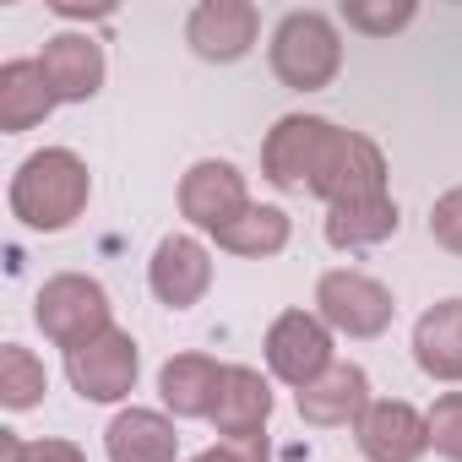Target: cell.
I'll list each match as a JSON object with an SVG mask.
<instances>
[{"label":"cell","instance_id":"484cf974","mask_svg":"<svg viewBox=\"0 0 462 462\" xmlns=\"http://www.w3.org/2000/svg\"><path fill=\"white\" fill-rule=\"evenodd\" d=\"M190 462H273V451H267V435L262 440H217V446L196 451Z\"/></svg>","mask_w":462,"mask_h":462},{"label":"cell","instance_id":"52a82bcc","mask_svg":"<svg viewBox=\"0 0 462 462\" xmlns=\"http://www.w3.org/2000/svg\"><path fill=\"white\" fill-rule=\"evenodd\" d=\"M136 375H142V348L120 327L66 354V381L82 402H125L136 392Z\"/></svg>","mask_w":462,"mask_h":462},{"label":"cell","instance_id":"ac0fdd59","mask_svg":"<svg viewBox=\"0 0 462 462\" xmlns=\"http://www.w3.org/2000/svg\"><path fill=\"white\" fill-rule=\"evenodd\" d=\"M413 365L430 381H462V300H440L413 321Z\"/></svg>","mask_w":462,"mask_h":462},{"label":"cell","instance_id":"4fadbf2b","mask_svg":"<svg viewBox=\"0 0 462 462\" xmlns=\"http://www.w3.org/2000/svg\"><path fill=\"white\" fill-rule=\"evenodd\" d=\"M267 419H273V386H267V375L251 370V365H228L223 386H217V402H212L217 440H262Z\"/></svg>","mask_w":462,"mask_h":462},{"label":"cell","instance_id":"603a6c76","mask_svg":"<svg viewBox=\"0 0 462 462\" xmlns=\"http://www.w3.org/2000/svg\"><path fill=\"white\" fill-rule=\"evenodd\" d=\"M337 17L354 33H365V39H392V33H402L419 17V6H413V0H343Z\"/></svg>","mask_w":462,"mask_h":462},{"label":"cell","instance_id":"7402d4cb","mask_svg":"<svg viewBox=\"0 0 462 462\" xmlns=\"http://www.w3.org/2000/svg\"><path fill=\"white\" fill-rule=\"evenodd\" d=\"M50 392V375H44V359L23 343H6L0 348V402L12 413H28L39 408V397Z\"/></svg>","mask_w":462,"mask_h":462},{"label":"cell","instance_id":"277c9868","mask_svg":"<svg viewBox=\"0 0 462 462\" xmlns=\"http://www.w3.org/2000/svg\"><path fill=\"white\" fill-rule=\"evenodd\" d=\"M316 316L337 332V337H381L397 316V300L381 278L354 273V267H332L316 283Z\"/></svg>","mask_w":462,"mask_h":462},{"label":"cell","instance_id":"9a60e30c","mask_svg":"<svg viewBox=\"0 0 462 462\" xmlns=\"http://www.w3.org/2000/svg\"><path fill=\"white\" fill-rule=\"evenodd\" d=\"M294 402H300V419L310 430H343V424H359L375 397H370V375L359 365L337 359L321 381H310L305 392H294Z\"/></svg>","mask_w":462,"mask_h":462},{"label":"cell","instance_id":"8fae6325","mask_svg":"<svg viewBox=\"0 0 462 462\" xmlns=\"http://www.w3.org/2000/svg\"><path fill=\"white\" fill-rule=\"evenodd\" d=\"M147 289L169 310H190L212 289V251L196 235H163L152 262H147Z\"/></svg>","mask_w":462,"mask_h":462},{"label":"cell","instance_id":"83f0119b","mask_svg":"<svg viewBox=\"0 0 462 462\" xmlns=\"http://www.w3.org/2000/svg\"><path fill=\"white\" fill-rule=\"evenodd\" d=\"M50 12L66 17V23H104V17H115V6H66V0H55Z\"/></svg>","mask_w":462,"mask_h":462},{"label":"cell","instance_id":"7c38bea8","mask_svg":"<svg viewBox=\"0 0 462 462\" xmlns=\"http://www.w3.org/2000/svg\"><path fill=\"white\" fill-rule=\"evenodd\" d=\"M365 462H419L430 451V419L402 397H375L354 424Z\"/></svg>","mask_w":462,"mask_h":462},{"label":"cell","instance_id":"f1b7e54d","mask_svg":"<svg viewBox=\"0 0 462 462\" xmlns=\"http://www.w3.org/2000/svg\"><path fill=\"white\" fill-rule=\"evenodd\" d=\"M23 446H28V440H23L17 430H0V462H17V457H23Z\"/></svg>","mask_w":462,"mask_h":462},{"label":"cell","instance_id":"6da1fadb","mask_svg":"<svg viewBox=\"0 0 462 462\" xmlns=\"http://www.w3.org/2000/svg\"><path fill=\"white\" fill-rule=\"evenodd\" d=\"M88 196H93V174L71 147L28 152L12 174V190H6L12 217L23 228H33V235H60V228H71L88 212Z\"/></svg>","mask_w":462,"mask_h":462},{"label":"cell","instance_id":"7a4b0ae2","mask_svg":"<svg viewBox=\"0 0 462 462\" xmlns=\"http://www.w3.org/2000/svg\"><path fill=\"white\" fill-rule=\"evenodd\" d=\"M267 60H273V77L294 93H321L337 82L343 71V39H337V23L327 12H289L278 28H273V44H267Z\"/></svg>","mask_w":462,"mask_h":462},{"label":"cell","instance_id":"5bb4252c","mask_svg":"<svg viewBox=\"0 0 462 462\" xmlns=\"http://www.w3.org/2000/svg\"><path fill=\"white\" fill-rule=\"evenodd\" d=\"M39 71L60 104H88L104 88V44L93 33H55V39H44Z\"/></svg>","mask_w":462,"mask_h":462},{"label":"cell","instance_id":"cb8c5ba5","mask_svg":"<svg viewBox=\"0 0 462 462\" xmlns=\"http://www.w3.org/2000/svg\"><path fill=\"white\" fill-rule=\"evenodd\" d=\"M424 419H430V446H435V457L462 462V392H440Z\"/></svg>","mask_w":462,"mask_h":462},{"label":"cell","instance_id":"44dd1931","mask_svg":"<svg viewBox=\"0 0 462 462\" xmlns=\"http://www.w3.org/2000/svg\"><path fill=\"white\" fill-rule=\"evenodd\" d=\"M289 235H294V223H289V212L283 207H251L245 217H235L228 228H217V251H228V256H245V262H267V256H278L283 245H289Z\"/></svg>","mask_w":462,"mask_h":462},{"label":"cell","instance_id":"8992f818","mask_svg":"<svg viewBox=\"0 0 462 462\" xmlns=\"http://www.w3.org/2000/svg\"><path fill=\"white\" fill-rule=\"evenodd\" d=\"M310 196H321L327 207H348V201H381L386 190V152L365 136V131H343L332 136L321 174L310 180Z\"/></svg>","mask_w":462,"mask_h":462},{"label":"cell","instance_id":"ba28073f","mask_svg":"<svg viewBox=\"0 0 462 462\" xmlns=\"http://www.w3.org/2000/svg\"><path fill=\"white\" fill-rule=\"evenodd\" d=\"M337 125L321 115H283L267 142H262V174L278 190H310V180L321 174V158L332 147Z\"/></svg>","mask_w":462,"mask_h":462},{"label":"cell","instance_id":"e0dca14e","mask_svg":"<svg viewBox=\"0 0 462 462\" xmlns=\"http://www.w3.org/2000/svg\"><path fill=\"white\" fill-rule=\"evenodd\" d=\"M104 451L109 462H174L180 435H174V419L158 408H120L104 430Z\"/></svg>","mask_w":462,"mask_h":462},{"label":"cell","instance_id":"d6986e66","mask_svg":"<svg viewBox=\"0 0 462 462\" xmlns=\"http://www.w3.org/2000/svg\"><path fill=\"white\" fill-rule=\"evenodd\" d=\"M55 93L39 71V60H6L0 66V131L6 136H23L33 125H44L55 115Z\"/></svg>","mask_w":462,"mask_h":462},{"label":"cell","instance_id":"4316f807","mask_svg":"<svg viewBox=\"0 0 462 462\" xmlns=\"http://www.w3.org/2000/svg\"><path fill=\"white\" fill-rule=\"evenodd\" d=\"M17 462H88V451H82L77 440H50V435H44V440H28Z\"/></svg>","mask_w":462,"mask_h":462},{"label":"cell","instance_id":"3957f363","mask_svg":"<svg viewBox=\"0 0 462 462\" xmlns=\"http://www.w3.org/2000/svg\"><path fill=\"white\" fill-rule=\"evenodd\" d=\"M33 321H39V332L55 348L71 354V348H82V343H93V337H104L115 327V305H109V294H104L98 278H88V273H55V278H44V289L33 300Z\"/></svg>","mask_w":462,"mask_h":462},{"label":"cell","instance_id":"ffe728a7","mask_svg":"<svg viewBox=\"0 0 462 462\" xmlns=\"http://www.w3.org/2000/svg\"><path fill=\"white\" fill-rule=\"evenodd\" d=\"M397 201H348V207H327V245L332 251H370L381 240L397 235Z\"/></svg>","mask_w":462,"mask_h":462},{"label":"cell","instance_id":"2e32d148","mask_svg":"<svg viewBox=\"0 0 462 462\" xmlns=\"http://www.w3.org/2000/svg\"><path fill=\"white\" fill-rule=\"evenodd\" d=\"M223 370L212 354H174L163 359L158 370V397L174 419H212V402H217V386H223Z\"/></svg>","mask_w":462,"mask_h":462},{"label":"cell","instance_id":"d4e9b609","mask_svg":"<svg viewBox=\"0 0 462 462\" xmlns=\"http://www.w3.org/2000/svg\"><path fill=\"white\" fill-rule=\"evenodd\" d=\"M430 240L451 256H462V185H451L446 196H435L430 207Z\"/></svg>","mask_w":462,"mask_h":462},{"label":"cell","instance_id":"5b68a950","mask_svg":"<svg viewBox=\"0 0 462 462\" xmlns=\"http://www.w3.org/2000/svg\"><path fill=\"white\" fill-rule=\"evenodd\" d=\"M337 332L316 316V310H283L273 327H267V370L283 381V386H294V392H305L310 381H321L332 365H337V343H332Z\"/></svg>","mask_w":462,"mask_h":462},{"label":"cell","instance_id":"9c48e42d","mask_svg":"<svg viewBox=\"0 0 462 462\" xmlns=\"http://www.w3.org/2000/svg\"><path fill=\"white\" fill-rule=\"evenodd\" d=\"M251 207H256L251 201V185H245V174L228 163V158H201L180 180V217L190 228H201V235H217V228H228L235 217H245Z\"/></svg>","mask_w":462,"mask_h":462},{"label":"cell","instance_id":"30bf717a","mask_svg":"<svg viewBox=\"0 0 462 462\" xmlns=\"http://www.w3.org/2000/svg\"><path fill=\"white\" fill-rule=\"evenodd\" d=\"M262 39V12L251 0H201V6L185 17V44L196 60L212 66H235L256 50Z\"/></svg>","mask_w":462,"mask_h":462}]
</instances>
